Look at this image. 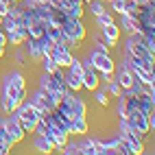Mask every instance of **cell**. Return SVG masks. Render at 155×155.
Listing matches in <instances>:
<instances>
[{
    "label": "cell",
    "mask_w": 155,
    "mask_h": 155,
    "mask_svg": "<svg viewBox=\"0 0 155 155\" xmlns=\"http://www.w3.org/2000/svg\"><path fill=\"white\" fill-rule=\"evenodd\" d=\"M64 81H66V87L68 92H74V94H79V92H83V83H81V74L79 72H72V70H64Z\"/></svg>",
    "instance_id": "7c38bea8"
},
{
    "label": "cell",
    "mask_w": 155,
    "mask_h": 155,
    "mask_svg": "<svg viewBox=\"0 0 155 155\" xmlns=\"http://www.w3.org/2000/svg\"><path fill=\"white\" fill-rule=\"evenodd\" d=\"M13 2H22V0H13Z\"/></svg>",
    "instance_id": "1f68e13d"
},
{
    "label": "cell",
    "mask_w": 155,
    "mask_h": 155,
    "mask_svg": "<svg viewBox=\"0 0 155 155\" xmlns=\"http://www.w3.org/2000/svg\"><path fill=\"white\" fill-rule=\"evenodd\" d=\"M28 103L31 105H35L42 114H46V111H53L55 107H57V103L53 101V96H50V92L48 90H35L33 94H31V98H28Z\"/></svg>",
    "instance_id": "5b68a950"
},
{
    "label": "cell",
    "mask_w": 155,
    "mask_h": 155,
    "mask_svg": "<svg viewBox=\"0 0 155 155\" xmlns=\"http://www.w3.org/2000/svg\"><path fill=\"white\" fill-rule=\"evenodd\" d=\"M105 90H107V94H109V98H118L120 94H122V87H120V83L116 79H111V81H107L105 83Z\"/></svg>",
    "instance_id": "7402d4cb"
},
{
    "label": "cell",
    "mask_w": 155,
    "mask_h": 155,
    "mask_svg": "<svg viewBox=\"0 0 155 155\" xmlns=\"http://www.w3.org/2000/svg\"><path fill=\"white\" fill-rule=\"evenodd\" d=\"M85 61L92 68H96L98 72H111V74H114L116 68H118L116 59H114L109 53H98V50H94V48L90 50V55L85 57Z\"/></svg>",
    "instance_id": "277c9868"
},
{
    "label": "cell",
    "mask_w": 155,
    "mask_h": 155,
    "mask_svg": "<svg viewBox=\"0 0 155 155\" xmlns=\"http://www.w3.org/2000/svg\"><path fill=\"white\" fill-rule=\"evenodd\" d=\"M116 24H118V28H120V33H125V35H131V33H138V31H140L138 20L131 18V15H127V13H120Z\"/></svg>",
    "instance_id": "8fae6325"
},
{
    "label": "cell",
    "mask_w": 155,
    "mask_h": 155,
    "mask_svg": "<svg viewBox=\"0 0 155 155\" xmlns=\"http://www.w3.org/2000/svg\"><path fill=\"white\" fill-rule=\"evenodd\" d=\"M87 5V9H85V11H90L92 13V18H96L101 11H105V2H103V0H90V2H85Z\"/></svg>",
    "instance_id": "603a6c76"
},
{
    "label": "cell",
    "mask_w": 155,
    "mask_h": 155,
    "mask_svg": "<svg viewBox=\"0 0 155 155\" xmlns=\"http://www.w3.org/2000/svg\"><path fill=\"white\" fill-rule=\"evenodd\" d=\"M111 22H116V15H114L109 9H105V11H101L96 18H94V26L101 28V26H105V24H111Z\"/></svg>",
    "instance_id": "d6986e66"
},
{
    "label": "cell",
    "mask_w": 155,
    "mask_h": 155,
    "mask_svg": "<svg viewBox=\"0 0 155 155\" xmlns=\"http://www.w3.org/2000/svg\"><path fill=\"white\" fill-rule=\"evenodd\" d=\"M140 7H147V5H155V0H136Z\"/></svg>",
    "instance_id": "f1b7e54d"
},
{
    "label": "cell",
    "mask_w": 155,
    "mask_h": 155,
    "mask_svg": "<svg viewBox=\"0 0 155 155\" xmlns=\"http://www.w3.org/2000/svg\"><path fill=\"white\" fill-rule=\"evenodd\" d=\"M13 114L18 116V120H20V125H22V129H24V133H26V136H31V133L35 131V127H37V120L42 118V111H39L35 105H31V103H28V98L20 103V105H18V109H15Z\"/></svg>",
    "instance_id": "7a4b0ae2"
},
{
    "label": "cell",
    "mask_w": 155,
    "mask_h": 155,
    "mask_svg": "<svg viewBox=\"0 0 155 155\" xmlns=\"http://www.w3.org/2000/svg\"><path fill=\"white\" fill-rule=\"evenodd\" d=\"M28 37V33H26V28H15V31H11V33H7V44H11V46H20L24 42V39Z\"/></svg>",
    "instance_id": "e0dca14e"
},
{
    "label": "cell",
    "mask_w": 155,
    "mask_h": 155,
    "mask_svg": "<svg viewBox=\"0 0 155 155\" xmlns=\"http://www.w3.org/2000/svg\"><path fill=\"white\" fill-rule=\"evenodd\" d=\"M61 153H64V155H81V151H79V142H77V136H70V138H68V142L64 144Z\"/></svg>",
    "instance_id": "ffe728a7"
},
{
    "label": "cell",
    "mask_w": 155,
    "mask_h": 155,
    "mask_svg": "<svg viewBox=\"0 0 155 155\" xmlns=\"http://www.w3.org/2000/svg\"><path fill=\"white\" fill-rule=\"evenodd\" d=\"M61 33H64L68 39H72L79 48H83L81 44L87 42L90 28L85 26V20H83V18H68V22L61 26Z\"/></svg>",
    "instance_id": "3957f363"
},
{
    "label": "cell",
    "mask_w": 155,
    "mask_h": 155,
    "mask_svg": "<svg viewBox=\"0 0 155 155\" xmlns=\"http://www.w3.org/2000/svg\"><path fill=\"white\" fill-rule=\"evenodd\" d=\"M2 125H5V129L9 133V138H11L15 144H20L26 138V133H24V129H22V125H20V120H18L15 114H5V116H2Z\"/></svg>",
    "instance_id": "8992f818"
},
{
    "label": "cell",
    "mask_w": 155,
    "mask_h": 155,
    "mask_svg": "<svg viewBox=\"0 0 155 155\" xmlns=\"http://www.w3.org/2000/svg\"><path fill=\"white\" fill-rule=\"evenodd\" d=\"M9 153H11V151H9L7 147H2V144H0V155H9Z\"/></svg>",
    "instance_id": "f546056e"
},
{
    "label": "cell",
    "mask_w": 155,
    "mask_h": 155,
    "mask_svg": "<svg viewBox=\"0 0 155 155\" xmlns=\"http://www.w3.org/2000/svg\"><path fill=\"white\" fill-rule=\"evenodd\" d=\"M70 136H85V133H90V120L87 116H77L70 120Z\"/></svg>",
    "instance_id": "4fadbf2b"
},
{
    "label": "cell",
    "mask_w": 155,
    "mask_h": 155,
    "mask_svg": "<svg viewBox=\"0 0 155 155\" xmlns=\"http://www.w3.org/2000/svg\"><path fill=\"white\" fill-rule=\"evenodd\" d=\"M55 109L61 111V114H66V116H70V118L87 116V114H90V107H87L85 98H81L79 94H74V92H64V96H61L59 105Z\"/></svg>",
    "instance_id": "6da1fadb"
},
{
    "label": "cell",
    "mask_w": 155,
    "mask_h": 155,
    "mask_svg": "<svg viewBox=\"0 0 155 155\" xmlns=\"http://www.w3.org/2000/svg\"><path fill=\"white\" fill-rule=\"evenodd\" d=\"M103 2H107V0H103Z\"/></svg>",
    "instance_id": "836d02e7"
},
{
    "label": "cell",
    "mask_w": 155,
    "mask_h": 155,
    "mask_svg": "<svg viewBox=\"0 0 155 155\" xmlns=\"http://www.w3.org/2000/svg\"><path fill=\"white\" fill-rule=\"evenodd\" d=\"M2 79L9 81V83H11L15 90H26V77H24V72H22V70H18V68L5 72V77H2Z\"/></svg>",
    "instance_id": "5bb4252c"
},
{
    "label": "cell",
    "mask_w": 155,
    "mask_h": 155,
    "mask_svg": "<svg viewBox=\"0 0 155 155\" xmlns=\"http://www.w3.org/2000/svg\"><path fill=\"white\" fill-rule=\"evenodd\" d=\"M44 33H46V35H48L50 39H53V42H55V44L59 42V39H61V37H64V33H61V28H59V26H55V24H48V26H46V31H44Z\"/></svg>",
    "instance_id": "d4e9b609"
},
{
    "label": "cell",
    "mask_w": 155,
    "mask_h": 155,
    "mask_svg": "<svg viewBox=\"0 0 155 155\" xmlns=\"http://www.w3.org/2000/svg\"><path fill=\"white\" fill-rule=\"evenodd\" d=\"M107 2H109V11L114 15L125 13V0H107Z\"/></svg>",
    "instance_id": "4316f807"
},
{
    "label": "cell",
    "mask_w": 155,
    "mask_h": 155,
    "mask_svg": "<svg viewBox=\"0 0 155 155\" xmlns=\"http://www.w3.org/2000/svg\"><path fill=\"white\" fill-rule=\"evenodd\" d=\"M120 37H122V33H120V28H118L116 22L101 26V39H103V42H105L109 48H116L118 42H120Z\"/></svg>",
    "instance_id": "9c48e42d"
},
{
    "label": "cell",
    "mask_w": 155,
    "mask_h": 155,
    "mask_svg": "<svg viewBox=\"0 0 155 155\" xmlns=\"http://www.w3.org/2000/svg\"><path fill=\"white\" fill-rule=\"evenodd\" d=\"M136 101H138V107L147 114V116H151V114H155V96H151V94H138L136 96Z\"/></svg>",
    "instance_id": "9a60e30c"
},
{
    "label": "cell",
    "mask_w": 155,
    "mask_h": 155,
    "mask_svg": "<svg viewBox=\"0 0 155 155\" xmlns=\"http://www.w3.org/2000/svg\"><path fill=\"white\" fill-rule=\"evenodd\" d=\"M31 147H33V151L35 153H42V155H50V153H55L57 149H55V144H53V140H48L44 133H31Z\"/></svg>",
    "instance_id": "ba28073f"
},
{
    "label": "cell",
    "mask_w": 155,
    "mask_h": 155,
    "mask_svg": "<svg viewBox=\"0 0 155 155\" xmlns=\"http://www.w3.org/2000/svg\"><path fill=\"white\" fill-rule=\"evenodd\" d=\"M0 46H7V33L0 28Z\"/></svg>",
    "instance_id": "83f0119b"
},
{
    "label": "cell",
    "mask_w": 155,
    "mask_h": 155,
    "mask_svg": "<svg viewBox=\"0 0 155 155\" xmlns=\"http://www.w3.org/2000/svg\"><path fill=\"white\" fill-rule=\"evenodd\" d=\"M2 15H5V9L0 7V22H2Z\"/></svg>",
    "instance_id": "4dcf8cb0"
},
{
    "label": "cell",
    "mask_w": 155,
    "mask_h": 155,
    "mask_svg": "<svg viewBox=\"0 0 155 155\" xmlns=\"http://www.w3.org/2000/svg\"><path fill=\"white\" fill-rule=\"evenodd\" d=\"M138 11H140V5L136 2V0H125V13L127 15L138 20Z\"/></svg>",
    "instance_id": "484cf974"
},
{
    "label": "cell",
    "mask_w": 155,
    "mask_h": 155,
    "mask_svg": "<svg viewBox=\"0 0 155 155\" xmlns=\"http://www.w3.org/2000/svg\"><path fill=\"white\" fill-rule=\"evenodd\" d=\"M81 2H90V0H81Z\"/></svg>",
    "instance_id": "d6a6232c"
},
{
    "label": "cell",
    "mask_w": 155,
    "mask_h": 155,
    "mask_svg": "<svg viewBox=\"0 0 155 155\" xmlns=\"http://www.w3.org/2000/svg\"><path fill=\"white\" fill-rule=\"evenodd\" d=\"M92 98H94L96 105H101V107H109V94H107V90L103 87V85H98L96 90H92Z\"/></svg>",
    "instance_id": "ac0fdd59"
},
{
    "label": "cell",
    "mask_w": 155,
    "mask_h": 155,
    "mask_svg": "<svg viewBox=\"0 0 155 155\" xmlns=\"http://www.w3.org/2000/svg\"><path fill=\"white\" fill-rule=\"evenodd\" d=\"M116 70H118V77H114V79H116L118 83H120L122 92H125V90H129V85L133 83V72H131L129 68H125V66H118Z\"/></svg>",
    "instance_id": "2e32d148"
},
{
    "label": "cell",
    "mask_w": 155,
    "mask_h": 155,
    "mask_svg": "<svg viewBox=\"0 0 155 155\" xmlns=\"http://www.w3.org/2000/svg\"><path fill=\"white\" fill-rule=\"evenodd\" d=\"M15 50H13V59H15V64L18 66H28V57H26V53H24V48L22 46H13Z\"/></svg>",
    "instance_id": "cb8c5ba5"
},
{
    "label": "cell",
    "mask_w": 155,
    "mask_h": 155,
    "mask_svg": "<svg viewBox=\"0 0 155 155\" xmlns=\"http://www.w3.org/2000/svg\"><path fill=\"white\" fill-rule=\"evenodd\" d=\"M37 64H39V70H42V72H53V70L57 68V64H55V59L50 57L48 53H46V55H42V59H39Z\"/></svg>",
    "instance_id": "44dd1931"
},
{
    "label": "cell",
    "mask_w": 155,
    "mask_h": 155,
    "mask_svg": "<svg viewBox=\"0 0 155 155\" xmlns=\"http://www.w3.org/2000/svg\"><path fill=\"white\" fill-rule=\"evenodd\" d=\"M83 61V74H81V83H83V90L92 92V90H96L101 85V79H98V70L96 68H92L85 59H81Z\"/></svg>",
    "instance_id": "52a82bcc"
},
{
    "label": "cell",
    "mask_w": 155,
    "mask_h": 155,
    "mask_svg": "<svg viewBox=\"0 0 155 155\" xmlns=\"http://www.w3.org/2000/svg\"><path fill=\"white\" fill-rule=\"evenodd\" d=\"M48 55L55 59V64H57L59 68H68L70 61H72V57H74V53H72V50H68L66 46H59V44H55L53 50H50Z\"/></svg>",
    "instance_id": "30bf717a"
}]
</instances>
